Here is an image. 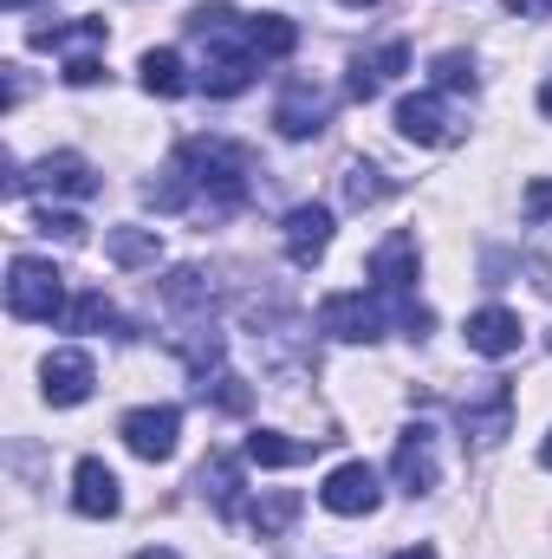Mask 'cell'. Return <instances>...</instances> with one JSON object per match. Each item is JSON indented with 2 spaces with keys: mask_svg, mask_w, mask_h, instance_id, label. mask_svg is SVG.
I'll return each mask as SVG.
<instances>
[{
  "mask_svg": "<svg viewBox=\"0 0 552 559\" xmlns=\"http://www.w3.org/2000/svg\"><path fill=\"white\" fill-rule=\"evenodd\" d=\"M248 20H254V13H235L228 0H202V7L189 13V33L208 46L202 79H195L208 98H235V92H248V85H254L261 52H254V39H248Z\"/></svg>",
  "mask_w": 552,
  "mask_h": 559,
  "instance_id": "cell-1",
  "label": "cell"
},
{
  "mask_svg": "<svg viewBox=\"0 0 552 559\" xmlns=\"http://www.w3.org/2000/svg\"><path fill=\"white\" fill-rule=\"evenodd\" d=\"M176 169L189 176L195 195H208V209H241L254 189V156L228 138H189L176 150Z\"/></svg>",
  "mask_w": 552,
  "mask_h": 559,
  "instance_id": "cell-2",
  "label": "cell"
},
{
  "mask_svg": "<svg viewBox=\"0 0 552 559\" xmlns=\"http://www.w3.org/2000/svg\"><path fill=\"white\" fill-rule=\"evenodd\" d=\"M416 274H422V248H416V235H384V241L371 248V280H377V293H384V306H391L397 332L429 338L435 312H429V306H416Z\"/></svg>",
  "mask_w": 552,
  "mask_h": 559,
  "instance_id": "cell-3",
  "label": "cell"
},
{
  "mask_svg": "<svg viewBox=\"0 0 552 559\" xmlns=\"http://www.w3.org/2000/svg\"><path fill=\"white\" fill-rule=\"evenodd\" d=\"M7 312L26 319V325H52V319H65V274H59L52 261L13 254V267H7Z\"/></svg>",
  "mask_w": 552,
  "mask_h": 559,
  "instance_id": "cell-4",
  "label": "cell"
},
{
  "mask_svg": "<svg viewBox=\"0 0 552 559\" xmlns=\"http://www.w3.org/2000/svg\"><path fill=\"white\" fill-rule=\"evenodd\" d=\"M7 195H98V169L79 156V150H59V156H39L26 176L7 163Z\"/></svg>",
  "mask_w": 552,
  "mask_h": 559,
  "instance_id": "cell-5",
  "label": "cell"
},
{
  "mask_svg": "<svg viewBox=\"0 0 552 559\" xmlns=\"http://www.w3.org/2000/svg\"><path fill=\"white\" fill-rule=\"evenodd\" d=\"M384 319H391L384 293H332V299L319 306V332H332V338H345V345L384 338Z\"/></svg>",
  "mask_w": 552,
  "mask_h": 559,
  "instance_id": "cell-6",
  "label": "cell"
},
{
  "mask_svg": "<svg viewBox=\"0 0 552 559\" xmlns=\"http://www.w3.org/2000/svg\"><path fill=\"white\" fill-rule=\"evenodd\" d=\"M455 423H461V436H475V442H501V436L514 429V384L488 378L481 391H468V397L455 404Z\"/></svg>",
  "mask_w": 552,
  "mask_h": 559,
  "instance_id": "cell-7",
  "label": "cell"
},
{
  "mask_svg": "<svg viewBox=\"0 0 552 559\" xmlns=\"http://www.w3.org/2000/svg\"><path fill=\"white\" fill-rule=\"evenodd\" d=\"M325 118H332V98H325V85L319 79H286L279 85V105H274V124L279 138H319L325 131Z\"/></svg>",
  "mask_w": 552,
  "mask_h": 559,
  "instance_id": "cell-8",
  "label": "cell"
},
{
  "mask_svg": "<svg viewBox=\"0 0 552 559\" xmlns=\"http://www.w3.org/2000/svg\"><path fill=\"white\" fill-rule=\"evenodd\" d=\"M319 501H325L332 514H345V521H358V514H377V501H384V488H377V468H371V462H338V468L325 475Z\"/></svg>",
  "mask_w": 552,
  "mask_h": 559,
  "instance_id": "cell-9",
  "label": "cell"
},
{
  "mask_svg": "<svg viewBox=\"0 0 552 559\" xmlns=\"http://www.w3.org/2000/svg\"><path fill=\"white\" fill-rule=\"evenodd\" d=\"M391 475H397V488H404V495H429V488L442 481V462H435V429H429V423H410V429L397 436Z\"/></svg>",
  "mask_w": 552,
  "mask_h": 559,
  "instance_id": "cell-10",
  "label": "cell"
},
{
  "mask_svg": "<svg viewBox=\"0 0 552 559\" xmlns=\"http://www.w3.org/2000/svg\"><path fill=\"white\" fill-rule=\"evenodd\" d=\"M397 131H404L410 143H429V150H435V143L461 138V118L448 111V98H442V92H410V98L397 105Z\"/></svg>",
  "mask_w": 552,
  "mask_h": 559,
  "instance_id": "cell-11",
  "label": "cell"
},
{
  "mask_svg": "<svg viewBox=\"0 0 552 559\" xmlns=\"http://www.w3.org/2000/svg\"><path fill=\"white\" fill-rule=\"evenodd\" d=\"M176 436H182V411L176 404H143L124 417V442H131V455L143 462H169L176 455Z\"/></svg>",
  "mask_w": 552,
  "mask_h": 559,
  "instance_id": "cell-12",
  "label": "cell"
},
{
  "mask_svg": "<svg viewBox=\"0 0 552 559\" xmlns=\"http://www.w3.org/2000/svg\"><path fill=\"white\" fill-rule=\"evenodd\" d=\"M279 241H286V261H292V267H312V261L332 248V209H325V202H299V209L286 215Z\"/></svg>",
  "mask_w": 552,
  "mask_h": 559,
  "instance_id": "cell-13",
  "label": "cell"
},
{
  "mask_svg": "<svg viewBox=\"0 0 552 559\" xmlns=\"http://www.w3.org/2000/svg\"><path fill=\"white\" fill-rule=\"evenodd\" d=\"M39 391H46V404L52 411H72V404H85L92 397V384H98V371H92V358L85 352H52L46 365H39Z\"/></svg>",
  "mask_w": 552,
  "mask_h": 559,
  "instance_id": "cell-14",
  "label": "cell"
},
{
  "mask_svg": "<svg viewBox=\"0 0 552 559\" xmlns=\"http://www.w3.org/2000/svg\"><path fill=\"white\" fill-rule=\"evenodd\" d=\"M397 72H410V46H404V39H384L377 52H358V59H351V79H345V92H351L358 105H371V98H377V92H384Z\"/></svg>",
  "mask_w": 552,
  "mask_h": 559,
  "instance_id": "cell-15",
  "label": "cell"
},
{
  "mask_svg": "<svg viewBox=\"0 0 552 559\" xmlns=\"http://www.w3.org/2000/svg\"><path fill=\"white\" fill-rule=\"evenodd\" d=\"M72 508H79L85 521H111V514L124 508V495H118V475H111L98 455H85V462L72 468Z\"/></svg>",
  "mask_w": 552,
  "mask_h": 559,
  "instance_id": "cell-16",
  "label": "cell"
},
{
  "mask_svg": "<svg viewBox=\"0 0 552 559\" xmlns=\"http://www.w3.org/2000/svg\"><path fill=\"white\" fill-rule=\"evenodd\" d=\"M527 267L552 293V182L547 176L527 189Z\"/></svg>",
  "mask_w": 552,
  "mask_h": 559,
  "instance_id": "cell-17",
  "label": "cell"
},
{
  "mask_svg": "<svg viewBox=\"0 0 552 559\" xmlns=\"http://www.w3.org/2000/svg\"><path fill=\"white\" fill-rule=\"evenodd\" d=\"M461 338H468V352H481V358H507V352H520V319H514L507 306H481V312H468Z\"/></svg>",
  "mask_w": 552,
  "mask_h": 559,
  "instance_id": "cell-18",
  "label": "cell"
},
{
  "mask_svg": "<svg viewBox=\"0 0 552 559\" xmlns=\"http://www.w3.org/2000/svg\"><path fill=\"white\" fill-rule=\"evenodd\" d=\"M319 449H325V436H279V429H254L248 436V462H261V468H299Z\"/></svg>",
  "mask_w": 552,
  "mask_h": 559,
  "instance_id": "cell-19",
  "label": "cell"
},
{
  "mask_svg": "<svg viewBox=\"0 0 552 559\" xmlns=\"http://www.w3.org/2000/svg\"><path fill=\"white\" fill-rule=\"evenodd\" d=\"M195 488L215 501V514H221V521H235V514H241V488H248V481H241V462H235V455H221V449H215V455L202 462Z\"/></svg>",
  "mask_w": 552,
  "mask_h": 559,
  "instance_id": "cell-20",
  "label": "cell"
},
{
  "mask_svg": "<svg viewBox=\"0 0 552 559\" xmlns=\"http://www.w3.org/2000/svg\"><path fill=\"white\" fill-rule=\"evenodd\" d=\"M163 306L176 319H208L215 312V280L202 274V267H176V274L163 280Z\"/></svg>",
  "mask_w": 552,
  "mask_h": 559,
  "instance_id": "cell-21",
  "label": "cell"
},
{
  "mask_svg": "<svg viewBox=\"0 0 552 559\" xmlns=\"http://www.w3.org/2000/svg\"><path fill=\"white\" fill-rule=\"evenodd\" d=\"M143 92H156V98H182V92H189V66H182L176 46L143 52Z\"/></svg>",
  "mask_w": 552,
  "mask_h": 559,
  "instance_id": "cell-22",
  "label": "cell"
},
{
  "mask_svg": "<svg viewBox=\"0 0 552 559\" xmlns=\"http://www.w3.org/2000/svg\"><path fill=\"white\" fill-rule=\"evenodd\" d=\"M292 521H299V495H292V488H274V495H261V501L248 508V527H254L261 540H279Z\"/></svg>",
  "mask_w": 552,
  "mask_h": 559,
  "instance_id": "cell-23",
  "label": "cell"
},
{
  "mask_svg": "<svg viewBox=\"0 0 552 559\" xmlns=\"http://www.w3.org/2000/svg\"><path fill=\"white\" fill-rule=\"evenodd\" d=\"M105 254H111L118 267H156L163 241H156V228H111V235H105Z\"/></svg>",
  "mask_w": 552,
  "mask_h": 559,
  "instance_id": "cell-24",
  "label": "cell"
},
{
  "mask_svg": "<svg viewBox=\"0 0 552 559\" xmlns=\"http://www.w3.org/2000/svg\"><path fill=\"white\" fill-rule=\"evenodd\" d=\"M248 39H254V52H261V66H267V59H286V52L299 46V26H292L286 13H254V20H248Z\"/></svg>",
  "mask_w": 552,
  "mask_h": 559,
  "instance_id": "cell-25",
  "label": "cell"
},
{
  "mask_svg": "<svg viewBox=\"0 0 552 559\" xmlns=\"http://www.w3.org/2000/svg\"><path fill=\"white\" fill-rule=\"evenodd\" d=\"M338 189H345V202H351V209H377V202L391 195V182H384V169H377V163H345Z\"/></svg>",
  "mask_w": 552,
  "mask_h": 559,
  "instance_id": "cell-26",
  "label": "cell"
},
{
  "mask_svg": "<svg viewBox=\"0 0 552 559\" xmlns=\"http://www.w3.org/2000/svg\"><path fill=\"white\" fill-rule=\"evenodd\" d=\"M72 332H118V338H131V319H118V306H111L105 293H79Z\"/></svg>",
  "mask_w": 552,
  "mask_h": 559,
  "instance_id": "cell-27",
  "label": "cell"
},
{
  "mask_svg": "<svg viewBox=\"0 0 552 559\" xmlns=\"http://www.w3.org/2000/svg\"><path fill=\"white\" fill-rule=\"evenodd\" d=\"M26 39H33L39 52H52V46L79 52V46H105V20H79V26H33Z\"/></svg>",
  "mask_w": 552,
  "mask_h": 559,
  "instance_id": "cell-28",
  "label": "cell"
},
{
  "mask_svg": "<svg viewBox=\"0 0 552 559\" xmlns=\"http://www.w3.org/2000/svg\"><path fill=\"white\" fill-rule=\"evenodd\" d=\"M195 391H202V397H215V411H228V417H248V411H254V391H248L235 371H208Z\"/></svg>",
  "mask_w": 552,
  "mask_h": 559,
  "instance_id": "cell-29",
  "label": "cell"
},
{
  "mask_svg": "<svg viewBox=\"0 0 552 559\" xmlns=\"http://www.w3.org/2000/svg\"><path fill=\"white\" fill-rule=\"evenodd\" d=\"M429 79H435V92H475V59L468 52H435Z\"/></svg>",
  "mask_w": 552,
  "mask_h": 559,
  "instance_id": "cell-30",
  "label": "cell"
},
{
  "mask_svg": "<svg viewBox=\"0 0 552 559\" xmlns=\"http://www.w3.org/2000/svg\"><path fill=\"white\" fill-rule=\"evenodd\" d=\"M65 85H98L105 79V66H98V46H79V52H65V72H59Z\"/></svg>",
  "mask_w": 552,
  "mask_h": 559,
  "instance_id": "cell-31",
  "label": "cell"
},
{
  "mask_svg": "<svg viewBox=\"0 0 552 559\" xmlns=\"http://www.w3.org/2000/svg\"><path fill=\"white\" fill-rule=\"evenodd\" d=\"M33 222H39V235H59V241H85V222H79V215H52V209H39Z\"/></svg>",
  "mask_w": 552,
  "mask_h": 559,
  "instance_id": "cell-32",
  "label": "cell"
},
{
  "mask_svg": "<svg viewBox=\"0 0 552 559\" xmlns=\"http://www.w3.org/2000/svg\"><path fill=\"white\" fill-rule=\"evenodd\" d=\"M507 13H514V20H527V13H552V0H507Z\"/></svg>",
  "mask_w": 552,
  "mask_h": 559,
  "instance_id": "cell-33",
  "label": "cell"
},
{
  "mask_svg": "<svg viewBox=\"0 0 552 559\" xmlns=\"http://www.w3.org/2000/svg\"><path fill=\"white\" fill-rule=\"evenodd\" d=\"M540 111H547V124H552V72H547V85H540Z\"/></svg>",
  "mask_w": 552,
  "mask_h": 559,
  "instance_id": "cell-34",
  "label": "cell"
},
{
  "mask_svg": "<svg viewBox=\"0 0 552 559\" xmlns=\"http://www.w3.org/2000/svg\"><path fill=\"white\" fill-rule=\"evenodd\" d=\"M137 559H176V554H169V547H143Z\"/></svg>",
  "mask_w": 552,
  "mask_h": 559,
  "instance_id": "cell-35",
  "label": "cell"
},
{
  "mask_svg": "<svg viewBox=\"0 0 552 559\" xmlns=\"http://www.w3.org/2000/svg\"><path fill=\"white\" fill-rule=\"evenodd\" d=\"M397 559H435V554H429V547H404Z\"/></svg>",
  "mask_w": 552,
  "mask_h": 559,
  "instance_id": "cell-36",
  "label": "cell"
},
{
  "mask_svg": "<svg viewBox=\"0 0 552 559\" xmlns=\"http://www.w3.org/2000/svg\"><path fill=\"white\" fill-rule=\"evenodd\" d=\"M540 462H547V468H552V436H547V442H540Z\"/></svg>",
  "mask_w": 552,
  "mask_h": 559,
  "instance_id": "cell-37",
  "label": "cell"
},
{
  "mask_svg": "<svg viewBox=\"0 0 552 559\" xmlns=\"http://www.w3.org/2000/svg\"><path fill=\"white\" fill-rule=\"evenodd\" d=\"M0 7H13V13H20V7H33V0H0Z\"/></svg>",
  "mask_w": 552,
  "mask_h": 559,
  "instance_id": "cell-38",
  "label": "cell"
},
{
  "mask_svg": "<svg viewBox=\"0 0 552 559\" xmlns=\"http://www.w3.org/2000/svg\"><path fill=\"white\" fill-rule=\"evenodd\" d=\"M338 7H377V0H338Z\"/></svg>",
  "mask_w": 552,
  "mask_h": 559,
  "instance_id": "cell-39",
  "label": "cell"
},
{
  "mask_svg": "<svg viewBox=\"0 0 552 559\" xmlns=\"http://www.w3.org/2000/svg\"><path fill=\"white\" fill-rule=\"evenodd\" d=\"M547 345H552V332H547Z\"/></svg>",
  "mask_w": 552,
  "mask_h": 559,
  "instance_id": "cell-40",
  "label": "cell"
}]
</instances>
